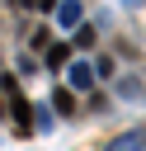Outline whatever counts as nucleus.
I'll use <instances>...</instances> for the list:
<instances>
[{
  "label": "nucleus",
  "instance_id": "obj_1",
  "mask_svg": "<svg viewBox=\"0 0 146 151\" xmlns=\"http://www.w3.org/2000/svg\"><path fill=\"white\" fill-rule=\"evenodd\" d=\"M52 109L71 118V113H75V99H71V90H57V94H52Z\"/></svg>",
  "mask_w": 146,
  "mask_h": 151
},
{
  "label": "nucleus",
  "instance_id": "obj_2",
  "mask_svg": "<svg viewBox=\"0 0 146 151\" xmlns=\"http://www.w3.org/2000/svg\"><path fill=\"white\" fill-rule=\"evenodd\" d=\"M66 57H71V47H66V42H57V47L47 52V66H66Z\"/></svg>",
  "mask_w": 146,
  "mask_h": 151
},
{
  "label": "nucleus",
  "instance_id": "obj_3",
  "mask_svg": "<svg viewBox=\"0 0 146 151\" xmlns=\"http://www.w3.org/2000/svg\"><path fill=\"white\" fill-rule=\"evenodd\" d=\"M89 80H94V71H85V66L71 71V85H75V90H89Z\"/></svg>",
  "mask_w": 146,
  "mask_h": 151
},
{
  "label": "nucleus",
  "instance_id": "obj_4",
  "mask_svg": "<svg viewBox=\"0 0 146 151\" xmlns=\"http://www.w3.org/2000/svg\"><path fill=\"white\" fill-rule=\"evenodd\" d=\"M19 5H38V9H52L57 0H19Z\"/></svg>",
  "mask_w": 146,
  "mask_h": 151
}]
</instances>
